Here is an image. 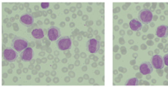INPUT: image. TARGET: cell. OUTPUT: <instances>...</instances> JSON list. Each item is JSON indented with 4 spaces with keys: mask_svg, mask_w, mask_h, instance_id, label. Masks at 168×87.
Instances as JSON below:
<instances>
[{
    "mask_svg": "<svg viewBox=\"0 0 168 87\" xmlns=\"http://www.w3.org/2000/svg\"><path fill=\"white\" fill-rule=\"evenodd\" d=\"M20 3H15V4H16V5H19V4H20Z\"/></svg>",
    "mask_w": 168,
    "mask_h": 87,
    "instance_id": "cb8c5ba5",
    "label": "cell"
},
{
    "mask_svg": "<svg viewBox=\"0 0 168 87\" xmlns=\"http://www.w3.org/2000/svg\"><path fill=\"white\" fill-rule=\"evenodd\" d=\"M60 29L57 26H51L48 28V37L51 41H55L61 36Z\"/></svg>",
    "mask_w": 168,
    "mask_h": 87,
    "instance_id": "8992f818",
    "label": "cell"
},
{
    "mask_svg": "<svg viewBox=\"0 0 168 87\" xmlns=\"http://www.w3.org/2000/svg\"><path fill=\"white\" fill-rule=\"evenodd\" d=\"M156 36L160 38H166L168 37V26L162 25L158 26L155 30Z\"/></svg>",
    "mask_w": 168,
    "mask_h": 87,
    "instance_id": "8fae6325",
    "label": "cell"
},
{
    "mask_svg": "<svg viewBox=\"0 0 168 87\" xmlns=\"http://www.w3.org/2000/svg\"><path fill=\"white\" fill-rule=\"evenodd\" d=\"M52 10L51 9H49L47 11V12L49 14H51L52 13Z\"/></svg>",
    "mask_w": 168,
    "mask_h": 87,
    "instance_id": "603a6c76",
    "label": "cell"
},
{
    "mask_svg": "<svg viewBox=\"0 0 168 87\" xmlns=\"http://www.w3.org/2000/svg\"><path fill=\"white\" fill-rule=\"evenodd\" d=\"M3 59L10 62H15L18 57L17 52L13 48L7 47L3 52Z\"/></svg>",
    "mask_w": 168,
    "mask_h": 87,
    "instance_id": "277c9868",
    "label": "cell"
},
{
    "mask_svg": "<svg viewBox=\"0 0 168 87\" xmlns=\"http://www.w3.org/2000/svg\"><path fill=\"white\" fill-rule=\"evenodd\" d=\"M39 6L38 5H35V6L34 7V9H35V10L37 11L39 9Z\"/></svg>",
    "mask_w": 168,
    "mask_h": 87,
    "instance_id": "ffe728a7",
    "label": "cell"
},
{
    "mask_svg": "<svg viewBox=\"0 0 168 87\" xmlns=\"http://www.w3.org/2000/svg\"><path fill=\"white\" fill-rule=\"evenodd\" d=\"M28 44V40L25 38L16 36L11 40V46L20 53L27 48Z\"/></svg>",
    "mask_w": 168,
    "mask_h": 87,
    "instance_id": "6da1fadb",
    "label": "cell"
},
{
    "mask_svg": "<svg viewBox=\"0 0 168 87\" xmlns=\"http://www.w3.org/2000/svg\"><path fill=\"white\" fill-rule=\"evenodd\" d=\"M150 62L153 68L156 69H161L165 66L163 58L159 55H153L150 59Z\"/></svg>",
    "mask_w": 168,
    "mask_h": 87,
    "instance_id": "52a82bcc",
    "label": "cell"
},
{
    "mask_svg": "<svg viewBox=\"0 0 168 87\" xmlns=\"http://www.w3.org/2000/svg\"><path fill=\"white\" fill-rule=\"evenodd\" d=\"M20 56L23 61L27 62L31 60L34 55V52L30 47H28L20 53Z\"/></svg>",
    "mask_w": 168,
    "mask_h": 87,
    "instance_id": "9c48e42d",
    "label": "cell"
},
{
    "mask_svg": "<svg viewBox=\"0 0 168 87\" xmlns=\"http://www.w3.org/2000/svg\"><path fill=\"white\" fill-rule=\"evenodd\" d=\"M33 37L37 39H40L44 37V35L43 29L41 28L34 29L31 32Z\"/></svg>",
    "mask_w": 168,
    "mask_h": 87,
    "instance_id": "4fadbf2b",
    "label": "cell"
},
{
    "mask_svg": "<svg viewBox=\"0 0 168 87\" xmlns=\"http://www.w3.org/2000/svg\"><path fill=\"white\" fill-rule=\"evenodd\" d=\"M26 11L28 13H31V10L30 8H28L26 10Z\"/></svg>",
    "mask_w": 168,
    "mask_h": 87,
    "instance_id": "7402d4cb",
    "label": "cell"
},
{
    "mask_svg": "<svg viewBox=\"0 0 168 87\" xmlns=\"http://www.w3.org/2000/svg\"><path fill=\"white\" fill-rule=\"evenodd\" d=\"M24 7L26 8H28L30 6V3H25L24 4Z\"/></svg>",
    "mask_w": 168,
    "mask_h": 87,
    "instance_id": "d6986e66",
    "label": "cell"
},
{
    "mask_svg": "<svg viewBox=\"0 0 168 87\" xmlns=\"http://www.w3.org/2000/svg\"><path fill=\"white\" fill-rule=\"evenodd\" d=\"M40 6L43 9H47L49 6V3L48 2H42L40 4Z\"/></svg>",
    "mask_w": 168,
    "mask_h": 87,
    "instance_id": "9a60e30c",
    "label": "cell"
},
{
    "mask_svg": "<svg viewBox=\"0 0 168 87\" xmlns=\"http://www.w3.org/2000/svg\"><path fill=\"white\" fill-rule=\"evenodd\" d=\"M19 7L20 10H23L24 8V6L22 3H20L19 5Z\"/></svg>",
    "mask_w": 168,
    "mask_h": 87,
    "instance_id": "e0dca14e",
    "label": "cell"
},
{
    "mask_svg": "<svg viewBox=\"0 0 168 87\" xmlns=\"http://www.w3.org/2000/svg\"><path fill=\"white\" fill-rule=\"evenodd\" d=\"M86 46L87 51L91 53H96L100 48V43L96 39H91L86 43Z\"/></svg>",
    "mask_w": 168,
    "mask_h": 87,
    "instance_id": "5b68a950",
    "label": "cell"
},
{
    "mask_svg": "<svg viewBox=\"0 0 168 87\" xmlns=\"http://www.w3.org/2000/svg\"><path fill=\"white\" fill-rule=\"evenodd\" d=\"M153 15L149 9H144L141 10L138 14V20L143 25H148L152 20Z\"/></svg>",
    "mask_w": 168,
    "mask_h": 87,
    "instance_id": "7a4b0ae2",
    "label": "cell"
},
{
    "mask_svg": "<svg viewBox=\"0 0 168 87\" xmlns=\"http://www.w3.org/2000/svg\"><path fill=\"white\" fill-rule=\"evenodd\" d=\"M56 43L57 48L62 51L70 49L71 48V40L68 36L61 37L57 40Z\"/></svg>",
    "mask_w": 168,
    "mask_h": 87,
    "instance_id": "3957f363",
    "label": "cell"
},
{
    "mask_svg": "<svg viewBox=\"0 0 168 87\" xmlns=\"http://www.w3.org/2000/svg\"><path fill=\"white\" fill-rule=\"evenodd\" d=\"M54 7L55 9L57 10L59 8L60 5L59 4H57L54 5Z\"/></svg>",
    "mask_w": 168,
    "mask_h": 87,
    "instance_id": "ac0fdd59",
    "label": "cell"
},
{
    "mask_svg": "<svg viewBox=\"0 0 168 87\" xmlns=\"http://www.w3.org/2000/svg\"><path fill=\"white\" fill-rule=\"evenodd\" d=\"M139 80L136 78H133L127 80L125 85L136 86L138 85Z\"/></svg>",
    "mask_w": 168,
    "mask_h": 87,
    "instance_id": "5bb4252c",
    "label": "cell"
},
{
    "mask_svg": "<svg viewBox=\"0 0 168 87\" xmlns=\"http://www.w3.org/2000/svg\"><path fill=\"white\" fill-rule=\"evenodd\" d=\"M140 71L143 75L151 74L153 71V67L149 62H142L139 67Z\"/></svg>",
    "mask_w": 168,
    "mask_h": 87,
    "instance_id": "30bf717a",
    "label": "cell"
},
{
    "mask_svg": "<svg viewBox=\"0 0 168 87\" xmlns=\"http://www.w3.org/2000/svg\"><path fill=\"white\" fill-rule=\"evenodd\" d=\"M131 30L134 31H138L141 30L143 27L142 23L137 18L132 20L129 23Z\"/></svg>",
    "mask_w": 168,
    "mask_h": 87,
    "instance_id": "7c38bea8",
    "label": "cell"
},
{
    "mask_svg": "<svg viewBox=\"0 0 168 87\" xmlns=\"http://www.w3.org/2000/svg\"><path fill=\"white\" fill-rule=\"evenodd\" d=\"M165 64L168 66V54L165 55L163 57Z\"/></svg>",
    "mask_w": 168,
    "mask_h": 87,
    "instance_id": "2e32d148",
    "label": "cell"
},
{
    "mask_svg": "<svg viewBox=\"0 0 168 87\" xmlns=\"http://www.w3.org/2000/svg\"><path fill=\"white\" fill-rule=\"evenodd\" d=\"M34 19L33 15L30 13H25L20 16V21L23 25L29 27L31 26L34 23Z\"/></svg>",
    "mask_w": 168,
    "mask_h": 87,
    "instance_id": "ba28073f",
    "label": "cell"
},
{
    "mask_svg": "<svg viewBox=\"0 0 168 87\" xmlns=\"http://www.w3.org/2000/svg\"><path fill=\"white\" fill-rule=\"evenodd\" d=\"M12 9L14 10H16L17 9H18V7H17L16 5H14Z\"/></svg>",
    "mask_w": 168,
    "mask_h": 87,
    "instance_id": "44dd1931",
    "label": "cell"
}]
</instances>
